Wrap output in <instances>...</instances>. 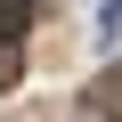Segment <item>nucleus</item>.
<instances>
[{
  "mask_svg": "<svg viewBox=\"0 0 122 122\" xmlns=\"http://www.w3.org/2000/svg\"><path fill=\"white\" fill-rule=\"evenodd\" d=\"M122 33V0H106V16H98V41H114Z\"/></svg>",
  "mask_w": 122,
  "mask_h": 122,
  "instance_id": "2",
  "label": "nucleus"
},
{
  "mask_svg": "<svg viewBox=\"0 0 122 122\" xmlns=\"http://www.w3.org/2000/svg\"><path fill=\"white\" fill-rule=\"evenodd\" d=\"M25 25H33V0H0V41H25Z\"/></svg>",
  "mask_w": 122,
  "mask_h": 122,
  "instance_id": "1",
  "label": "nucleus"
}]
</instances>
